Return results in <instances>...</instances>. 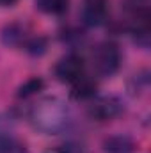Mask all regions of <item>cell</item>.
<instances>
[{"label":"cell","instance_id":"5b68a950","mask_svg":"<svg viewBox=\"0 0 151 153\" xmlns=\"http://www.w3.org/2000/svg\"><path fill=\"white\" fill-rule=\"evenodd\" d=\"M109 4L107 0H85L82 7V20L89 27H100L107 22Z\"/></svg>","mask_w":151,"mask_h":153},{"label":"cell","instance_id":"4fadbf2b","mask_svg":"<svg viewBox=\"0 0 151 153\" xmlns=\"http://www.w3.org/2000/svg\"><path fill=\"white\" fill-rule=\"evenodd\" d=\"M14 4H18V0H0V7H13Z\"/></svg>","mask_w":151,"mask_h":153},{"label":"cell","instance_id":"52a82bcc","mask_svg":"<svg viewBox=\"0 0 151 153\" xmlns=\"http://www.w3.org/2000/svg\"><path fill=\"white\" fill-rule=\"evenodd\" d=\"M96 89H98L96 82L85 73L75 84H71V96L75 100H93L96 96Z\"/></svg>","mask_w":151,"mask_h":153},{"label":"cell","instance_id":"7a4b0ae2","mask_svg":"<svg viewBox=\"0 0 151 153\" xmlns=\"http://www.w3.org/2000/svg\"><path fill=\"white\" fill-rule=\"evenodd\" d=\"M121 50L117 46V43L114 41H103L100 45H96V48L93 50L91 61H93V68L100 76H112L117 73L119 66H121Z\"/></svg>","mask_w":151,"mask_h":153},{"label":"cell","instance_id":"8fae6325","mask_svg":"<svg viewBox=\"0 0 151 153\" xmlns=\"http://www.w3.org/2000/svg\"><path fill=\"white\" fill-rule=\"evenodd\" d=\"M0 153H29L27 146L11 134L0 135Z\"/></svg>","mask_w":151,"mask_h":153},{"label":"cell","instance_id":"ba28073f","mask_svg":"<svg viewBox=\"0 0 151 153\" xmlns=\"http://www.w3.org/2000/svg\"><path fill=\"white\" fill-rule=\"evenodd\" d=\"M27 39L29 36L20 23H11L2 30V43L5 46H23Z\"/></svg>","mask_w":151,"mask_h":153},{"label":"cell","instance_id":"7c38bea8","mask_svg":"<svg viewBox=\"0 0 151 153\" xmlns=\"http://www.w3.org/2000/svg\"><path fill=\"white\" fill-rule=\"evenodd\" d=\"M44 153H87V152L78 143H62V144H55V146L48 148Z\"/></svg>","mask_w":151,"mask_h":153},{"label":"cell","instance_id":"9c48e42d","mask_svg":"<svg viewBox=\"0 0 151 153\" xmlns=\"http://www.w3.org/2000/svg\"><path fill=\"white\" fill-rule=\"evenodd\" d=\"M36 9L50 16H62L70 9V0H36Z\"/></svg>","mask_w":151,"mask_h":153},{"label":"cell","instance_id":"30bf717a","mask_svg":"<svg viewBox=\"0 0 151 153\" xmlns=\"http://www.w3.org/2000/svg\"><path fill=\"white\" fill-rule=\"evenodd\" d=\"M44 89V80L41 76H30L29 80H25L20 89H18V98H30L36 96L39 91Z\"/></svg>","mask_w":151,"mask_h":153},{"label":"cell","instance_id":"6da1fadb","mask_svg":"<svg viewBox=\"0 0 151 153\" xmlns=\"http://www.w3.org/2000/svg\"><path fill=\"white\" fill-rule=\"evenodd\" d=\"M29 121L32 128L41 134L57 135L70 128L71 109L64 100L57 96H46L32 105L29 112Z\"/></svg>","mask_w":151,"mask_h":153},{"label":"cell","instance_id":"8992f818","mask_svg":"<svg viewBox=\"0 0 151 153\" xmlns=\"http://www.w3.org/2000/svg\"><path fill=\"white\" fill-rule=\"evenodd\" d=\"M103 153H137L135 141L130 135L115 134L103 141Z\"/></svg>","mask_w":151,"mask_h":153},{"label":"cell","instance_id":"277c9868","mask_svg":"<svg viewBox=\"0 0 151 153\" xmlns=\"http://www.w3.org/2000/svg\"><path fill=\"white\" fill-rule=\"evenodd\" d=\"M53 75L62 84H75L78 78L85 75V61L78 53H68L61 57L53 66Z\"/></svg>","mask_w":151,"mask_h":153},{"label":"cell","instance_id":"3957f363","mask_svg":"<svg viewBox=\"0 0 151 153\" xmlns=\"http://www.w3.org/2000/svg\"><path fill=\"white\" fill-rule=\"evenodd\" d=\"M124 111V103L119 96L114 94H105V96H94L91 100V105L87 109V114L91 116L94 121L105 123V121H112L117 116L123 114Z\"/></svg>","mask_w":151,"mask_h":153}]
</instances>
